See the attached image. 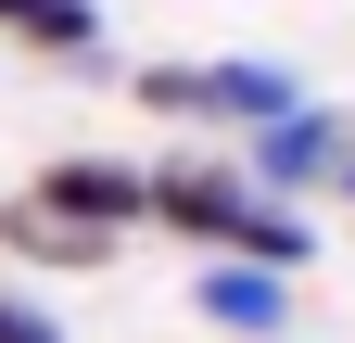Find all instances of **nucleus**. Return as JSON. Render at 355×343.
Returning a JSON list of instances; mask_svg holds the SVG:
<instances>
[{
	"instance_id": "1",
	"label": "nucleus",
	"mask_w": 355,
	"mask_h": 343,
	"mask_svg": "<svg viewBox=\"0 0 355 343\" xmlns=\"http://www.w3.org/2000/svg\"><path fill=\"white\" fill-rule=\"evenodd\" d=\"M140 217H165L178 242H216V254H241V267H304V254H318V229L292 217V203H266L241 165H153V203Z\"/></svg>"
},
{
	"instance_id": "2",
	"label": "nucleus",
	"mask_w": 355,
	"mask_h": 343,
	"mask_svg": "<svg viewBox=\"0 0 355 343\" xmlns=\"http://www.w3.org/2000/svg\"><path fill=\"white\" fill-rule=\"evenodd\" d=\"M127 102H153V115H216V127H266V115H292V102H318L292 64H153Z\"/></svg>"
},
{
	"instance_id": "3",
	"label": "nucleus",
	"mask_w": 355,
	"mask_h": 343,
	"mask_svg": "<svg viewBox=\"0 0 355 343\" xmlns=\"http://www.w3.org/2000/svg\"><path fill=\"white\" fill-rule=\"evenodd\" d=\"M343 140L355 127L330 115V102H292V115H266L254 127V153H241V178L279 203V191H330V165H343Z\"/></svg>"
},
{
	"instance_id": "4",
	"label": "nucleus",
	"mask_w": 355,
	"mask_h": 343,
	"mask_svg": "<svg viewBox=\"0 0 355 343\" xmlns=\"http://www.w3.org/2000/svg\"><path fill=\"white\" fill-rule=\"evenodd\" d=\"M26 203H51V217H76V229H140L153 178H140V165H114V153H64V165H38Z\"/></svg>"
},
{
	"instance_id": "5",
	"label": "nucleus",
	"mask_w": 355,
	"mask_h": 343,
	"mask_svg": "<svg viewBox=\"0 0 355 343\" xmlns=\"http://www.w3.org/2000/svg\"><path fill=\"white\" fill-rule=\"evenodd\" d=\"M191 306L229 331V343H292V280H279V267H241V254H216V267L191 280Z\"/></svg>"
},
{
	"instance_id": "6",
	"label": "nucleus",
	"mask_w": 355,
	"mask_h": 343,
	"mask_svg": "<svg viewBox=\"0 0 355 343\" xmlns=\"http://www.w3.org/2000/svg\"><path fill=\"white\" fill-rule=\"evenodd\" d=\"M0 38L13 51H51V64H89L102 51V0H0Z\"/></svg>"
},
{
	"instance_id": "7",
	"label": "nucleus",
	"mask_w": 355,
	"mask_h": 343,
	"mask_svg": "<svg viewBox=\"0 0 355 343\" xmlns=\"http://www.w3.org/2000/svg\"><path fill=\"white\" fill-rule=\"evenodd\" d=\"M0 242L38 254V267H102V254H114V229H76V217H51V203H13V217H0Z\"/></svg>"
},
{
	"instance_id": "8",
	"label": "nucleus",
	"mask_w": 355,
	"mask_h": 343,
	"mask_svg": "<svg viewBox=\"0 0 355 343\" xmlns=\"http://www.w3.org/2000/svg\"><path fill=\"white\" fill-rule=\"evenodd\" d=\"M0 343H64V331H51V318H38V306H26V292H0Z\"/></svg>"
},
{
	"instance_id": "9",
	"label": "nucleus",
	"mask_w": 355,
	"mask_h": 343,
	"mask_svg": "<svg viewBox=\"0 0 355 343\" xmlns=\"http://www.w3.org/2000/svg\"><path fill=\"white\" fill-rule=\"evenodd\" d=\"M330 191H355V140H343V165H330Z\"/></svg>"
}]
</instances>
